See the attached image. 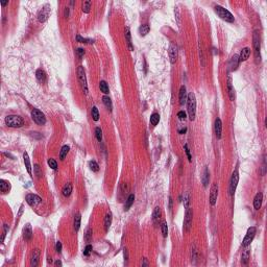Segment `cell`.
<instances>
[{
    "mask_svg": "<svg viewBox=\"0 0 267 267\" xmlns=\"http://www.w3.org/2000/svg\"><path fill=\"white\" fill-rule=\"evenodd\" d=\"M91 114H92L93 120H94V121H98V120H99V112H98V109H97L96 107H93L92 108Z\"/></svg>",
    "mask_w": 267,
    "mask_h": 267,
    "instance_id": "74e56055",
    "label": "cell"
},
{
    "mask_svg": "<svg viewBox=\"0 0 267 267\" xmlns=\"http://www.w3.org/2000/svg\"><path fill=\"white\" fill-rule=\"evenodd\" d=\"M39 259H40V250H39V249H34V252H32V256H31V262H30V265H31V266H34V267L38 266Z\"/></svg>",
    "mask_w": 267,
    "mask_h": 267,
    "instance_id": "ffe728a7",
    "label": "cell"
},
{
    "mask_svg": "<svg viewBox=\"0 0 267 267\" xmlns=\"http://www.w3.org/2000/svg\"><path fill=\"white\" fill-rule=\"evenodd\" d=\"M227 92H229L230 99H231V100H234V99H235V90H234L231 76H229V79H227Z\"/></svg>",
    "mask_w": 267,
    "mask_h": 267,
    "instance_id": "e0dca14e",
    "label": "cell"
},
{
    "mask_svg": "<svg viewBox=\"0 0 267 267\" xmlns=\"http://www.w3.org/2000/svg\"><path fill=\"white\" fill-rule=\"evenodd\" d=\"M102 102L105 103V105L107 107L108 110H110V111H112L113 110V105H112V100L111 98H110L109 96H103L102 97Z\"/></svg>",
    "mask_w": 267,
    "mask_h": 267,
    "instance_id": "d590c367",
    "label": "cell"
},
{
    "mask_svg": "<svg viewBox=\"0 0 267 267\" xmlns=\"http://www.w3.org/2000/svg\"><path fill=\"white\" fill-rule=\"evenodd\" d=\"M23 159H24V164H25L26 167V170L29 174H31V164H30V161L29 158H28V154L27 152H24L23 154Z\"/></svg>",
    "mask_w": 267,
    "mask_h": 267,
    "instance_id": "f1b7e54d",
    "label": "cell"
},
{
    "mask_svg": "<svg viewBox=\"0 0 267 267\" xmlns=\"http://www.w3.org/2000/svg\"><path fill=\"white\" fill-rule=\"evenodd\" d=\"M10 189H11V185H10L9 182H7V181H4V180L0 181V191H1L3 194L9 192Z\"/></svg>",
    "mask_w": 267,
    "mask_h": 267,
    "instance_id": "d4e9b609",
    "label": "cell"
},
{
    "mask_svg": "<svg viewBox=\"0 0 267 267\" xmlns=\"http://www.w3.org/2000/svg\"><path fill=\"white\" fill-rule=\"evenodd\" d=\"M177 47L174 45V44H171L170 47H169V58H170V62L171 64H174L177 60Z\"/></svg>",
    "mask_w": 267,
    "mask_h": 267,
    "instance_id": "4fadbf2b",
    "label": "cell"
},
{
    "mask_svg": "<svg viewBox=\"0 0 267 267\" xmlns=\"http://www.w3.org/2000/svg\"><path fill=\"white\" fill-rule=\"evenodd\" d=\"M183 203H184V207L189 208V205H190V195H189L188 192L184 193V199H183Z\"/></svg>",
    "mask_w": 267,
    "mask_h": 267,
    "instance_id": "f35d334b",
    "label": "cell"
},
{
    "mask_svg": "<svg viewBox=\"0 0 267 267\" xmlns=\"http://www.w3.org/2000/svg\"><path fill=\"white\" fill-rule=\"evenodd\" d=\"M254 48H255V58H256V62L260 63L261 62V54H260V49H261V43H260V34L259 31L254 32Z\"/></svg>",
    "mask_w": 267,
    "mask_h": 267,
    "instance_id": "5b68a950",
    "label": "cell"
},
{
    "mask_svg": "<svg viewBox=\"0 0 267 267\" xmlns=\"http://www.w3.org/2000/svg\"><path fill=\"white\" fill-rule=\"evenodd\" d=\"M239 56L237 54H235L230 61V68H231V70H236L238 68V66H239Z\"/></svg>",
    "mask_w": 267,
    "mask_h": 267,
    "instance_id": "603a6c76",
    "label": "cell"
},
{
    "mask_svg": "<svg viewBox=\"0 0 267 267\" xmlns=\"http://www.w3.org/2000/svg\"><path fill=\"white\" fill-rule=\"evenodd\" d=\"M241 259H242V260H241L242 261V264H244V265L247 264L248 259H249V252H248V250H244L243 254H242Z\"/></svg>",
    "mask_w": 267,
    "mask_h": 267,
    "instance_id": "ab89813d",
    "label": "cell"
},
{
    "mask_svg": "<svg viewBox=\"0 0 267 267\" xmlns=\"http://www.w3.org/2000/svg\"><path fill=\"white\" fill-rule=\"evenodd\" d=\"M214 129H215V135L217 139H220L222 135V122L220 118H217L215 120V124H214Z\"/></svg>",
    "mask_w": 267,
    "mask_h": 267,
    "instance_id": "5bb4252c",
    "label": "cell"
},
{
    "mask_svg": "<svg viewBox=\"0 0 267 267\" xmlns=\"http://www.w3.org/2000/svg\"><path fill=\"white\" fill-rule=\"evenodd\" d=\"M77 78H78L79 85H80L81 89H83V93L88 94V83H87V77H86V72L83 66H79L77 68Z\"/></svg>",
    "mask_w": 267,
    "mask_h": 267,
    "instance_id": "277c9868",
    "label": "cell"
},
{
    "mask_svg": "<svg viewBox=\"0 0 267 267\" xmlns=\"http://www.w3.org/2000/svg\"><path fill=\"white\" fill-rule=\"evenodd\" d=\"M192 219H193L192 209H190V208H187L186 214H185V218H184V229H185V231H186V232L190 231L191 225H192Z\"/></svg>",
    "mask_w": 267,
    "mask_h": 267,
    "instance_id": "ba28073f",
    "label": "cell"
},
{
    "mask_svg": "<svg viewBox=\"0 0 267 267\" xmlns=\"http://www.w3.org/2000/svg\"><path fill=\"white\" fill-rule=\"evenodd\" d=\"M187 110H188L190 120H194L195 115H196V98H195V94L193 92L189 93L188 97H187Z\"/></svg>",
    "mask_w": 267,
    "mask_h": 267,
    "instance_id": "6da1fadb",
    "label": "cell"
},
{
    "mask_svg": "<svg viewBox=\"0 0 267 267\" xmlns=\"http://www.w3.org/2000/svg\"><path fill=\"white\" fill-rule=\"evenodd\" d=\"M69 150H70V147H69L68 145H64V146H63L62 149H61V151H60V159H61V161H64L65 160V158H66L67 154H68Z\"/></svg>",
    "mask_w": 267,
    "mask_h": 267,
    "instance_id": "1f68e13d",
    "label": "cell"
},
{
    "mask_svg": "<svg viewBox=\"0 0 267 267\" xmlns=\"http://www.w3.org/2000/svg\"><path fill=\"white\" fill-rule=\"evenodd\" d=\"M36 76H37V79H38L40 83H45L46 81V78H47V76H46V73L44 70H42V69H38L36 72Z\"/></svg>",
    "mask_w": 267,
    "mask_h": 267,
    "instance_id": "cb8c5ba5",
    "label": "cell"
},
{
    "mask_svg": "<svg viewBox=\"0 0 267 267\" xmlns=\"http://www.w3.org/2000/svg\"><path fill=\"white\" fill-rule=\"evenodd\" d=\"M31 118L38 125H44L46 123L45 115L38 109H34L31 111Z\"/></svg>",
    "mask_w": 267,
    "mask_h": 267,
    "instance_id": "8992f818",
    "label": "cell"
},
{
    "mask_svg": "<svg viewBox=\"0 0 267 267\" xmlns=\"http://www.w3.org/2000/svg\"><path fill=\"white\" fill-rule=\"evenodd\" d=\"M5 124L9 127H22L24 125V120L23 118L18 115H10L5 118Z\"/></svg>",
    "mask_w": 267,
    "mask_h": 267,
    "instance_id": "7a4b0ae2",
    "label": "cell"
},
{
    "mask_svg": "<svg viewBox=\"0 0 267 267\" xmlns=\"http://www.w3.org/2000/svg\"><path fill=\"white\" fill-rule=\"evenodd\" d=\"M214 10H215V13L217 14L222 20H225V21H227V22H230V23H233V22L235 21L233 15H232L227 9H225V7H220V5H216V7H214Z\"/></svg>",
    "mask_w": 267,
    "mask_h": 267,
    "instance_id": "3957f363",
    "label": "cell"
},
{
    "mask_svg": "<svg viewBox=\"0 0 267 267\" xmlns=\"http://www.w3.org/2000/svg\"><path fill=\"white\" fill-rule=\"evenodd\" d=\"M262 201H263V194L261 192L257 193L256 196L254 198V207L256 210H259L262 206Z\"/></svg>",
    "mask_w": 267,
    "mask_h": 267,
    "instance_id": "2e32d148",
    "label": "cell"
},
{
    "mask_svg": "<svg viewBox=\"0 0 267 267\" xmlns=\"http://www.w3.org/2000/svg\"><path fill=\"white\" fill-rule=\"evenodd\" d=\"M85 238H86V240H87L88 242L90 241L91 238H92V230H91V229L88 230L87 233H86V235H85Z\"/></svg>",
    "mask_w": 267,
    "mask_h": 267,
    "instance_id": "f907efd6",
    "label": "cell"
},
{
    "mask_svg": "<svg viewBox=\"0 0 267 267\" xmlns=\"http://www.w3.org/2000/svg\"><path fill=\"white\" fill-rule=\"evenodd\" d=\"M7 231H9V225H4V230H3L2 237H1V242H3V241H4V238H5V235H7Z\"/></svg>",
    "mask_w": 267,
    "mask_h": 267,
    "instance_id": "f5cc1de1",
    "label": "cell"
},
{
    "mask_svg": "<svg viewBox=\"0 0 267 267\" xmlns=\"http://www.w3.org/2000/svg\"><path fill=\"white\" fill-rule=\"evenodd\" d=\"M63 195H64L65 197H69L71 195V193H72V185L70 184V183H68V184H66L64 187H63Z\"/></svg>",
    "mask_w": 267,
    "mask_h": 267,
    "instance_id": "83f0119b",
    "label": "cell"
},
{
    "mask_svg": "<svg viewBox=\"0 0 267 267\" xmlns=\"http://www.w3.org/2000/svg\"><path fill=\"white\" fill-rule=\"evenodd\" d=\"M149 122H150V124H151L152 126H156L157 124L160 122V115H159L158 113H154L151 116H150Z\"/></svg>",
    "mask_w": 267,
    "mask_h": 267,
    "instance_id": "d6a6232c",
    "label": "cell"
},
{
    "mask_svg": "<svg viewBox=\"0 0 267 267\" xmlns=\"http://www.w3.org/2000/svg\"><path fill=\"white\" fill-rule=\"evenodd\" d=\"M32 237V230L30 225H26L25 227L23 229V238L26 241H29Z\"/></svg>",
    "mask_w": 267,
    "mask_h": 267,
    "instance_id": "ac0fdd59",
    "label": "cell"
},
{
    "mask_svg": "<svg viewBox=\"0 0 267 267\" xmlns=\"http://www.w3.org/2000/svg\"><path fill=\"white\" fill-rule=\"evenodd\" d=\"M75 53H76V56L79 59V60H81V59L83 58V56H85V50L83 49V48H77L76 50H75Z\"/></svg>",
    "mask_w": 267,
    "mask_h": 267,
    "instance_id": "7bdbcfd3",
    "label": "cell"
},
{
    "mask_svg": "<svg viewBox=\"0 0 267 267\" xmlns=\"http://www.w3.org/2000/svg\"><path fill=\"white\" fill-rule=\"evenodd\" d=\"M124 32H125V39H126V42H127L128 47H129L130 51H132V50H134V46H132V39H130L129 28H128V27H125V30H124Z\"/></svg>",
    "mask_w": 267,
    "mask_h": 267,
    "instance_id": "4dcf8cb0",
    "label": "cell"
},
{
    "mask_svg": "<svg viewBox=\"0 0 267 267\" xmlns=\"http://www.w3.org/2000/svg\"><path fill=\"white\" fill-rule=\"evenodd\" d=\"M187 91H186V87L185 86H182L180 89V94H178V99H180V105H183L187 102Z\"/></svg>",
    "mask_w": 267,
    "mask_h": 267,
    "instance_id": "9a60e30c",
    "label": "cell"
},
{
    "mask_svg": "<svg viewBox=\"0 0 267 267\" xmlns=\"http://www.w3.org/2000/svg\"><path fill=\"white\" fill-rule=\"evenodd\" d=\"M187 132V128L185 127V128H183L182 130H180V134H185V132Z\"/></svg>",
    "mask_w": 267,
    "mask_h": 267,
    "instance_id": "6f0895ef",
    "label": "cell"
},
{
    "mask_svg": "<svg viewBox=\"0 0 267 267\" xmlns=\"http://www.w3.org/2000/svg\"><path fill=\"white\" fill-rule=\"evenodd\" d=\"M149 30H150V27H149V25H148V24H143V25H141V26H140V28H139L140 34H141V36H143V37L146 36V34L149 32Z\"/></svg>",
    "mask_w": 267,
    "mask_h": 267,
    "instance_id": "e575fe53",
    "label": "cell"
},
{
    "mask_svg": "<svg viewBox=\"0 0 267 267\" xmlns=\"http://www.w3.org/2000/svg\"><path fill=\"white\" fill-rule=\"evenodd\" d=\"M134 201H135V195H134V194H129V196H128L127 199L125 200L124 210H125V211H128V210H129V208L132 206V203H134Z\"/></svg>",
    "mask_w": 267,
    "mask_h": 267,
    "instance_id": "4316f807",
    "label": "cell"
},
{
    "mask_svg": "<svg viewBox=\"0 0 267 267\" xmlns=\"http://www.w3.org/2000/svg\"><path fill=\"white\" fill-rule=\"evenodd\" d=\"M238 182H239V172H238V168L235 169L231 177V182H230V194L233 195L237 188Z\"/></svg>",
    "mask_w": 267,
    "mask_h": 267,
    "instance_id": "9c48e42d",
    "label": "cell"
},
{
    "mask_svg": "<svg viewBox=\"0 0 267 267\" xmlns=\"http://www.w3.org/2000/svg\"><path fill=\"white\" fill-rule=\"evenodd\" d=\"M48 165H49L53 170H56V169L58 168V163H56V161L54 160V159H49V160H48Z\"/></svg>",
    "mask_w": 267,
    "mask_h": 267,
    "instance_id": "f6af8a7d",
    "label": "cell"
},
{
    "mask_svg": "<svg viewBox=\"0 0 267 267\" xmlns=\"http://www.w3.org/2000/svg\"><path fill=\"white\" fill-rule=\"evenodd\" d=\"M250 56V49L248 47H245L241 50V53L239 56V62H245Z\"/></svg>",
    "mask_w": 267,
    "mask_h": 267,
    "instance_id": "d6986e66",
    "label": "cell"
},
{
    "mask_svg": "<svg viewBox=\"0 0 267 267\" xmlns=\"http://www.w3.org/2000/svg\"><path fill=\"white\" fill-rule=\"evenodd\" d=\"M34 173H36L37 176L41 177V175H42V171H41V169H40V167H39V165H34Z\"/></svg>",
    "mask_w": 267,
    "mask_h": 267,
    "instance_id": "681fc988",
    "label": "cell"
},
{
    "mask_svg": "<svg viewBox=\"0 0 267 267\" xmlns=\"http://www.w3.org/2000/svg\"><path fill=\"white\" fill-rule=\"evenodd\" d=\"M90 168H91V170L94 171V172H97V171L99 170V166H98V164L96 163V161H94V160L91 161L90 162Z\"/></svg>",
    "mask_w": 267,
    "mask_h": 267,
    "instance_id": "b9f144b4",
    "label": "cell"
},
{
    "mask_svg": "<svg viewBox=\"0 0 267 267\" xmlns=\"http://www.w3.org/2000/svg\"><path fill=\"white\" fill-rule=\"evenodd\" d=\"M112 220H113V215H112L111 212H109V213L105 215V221H103V225H105V232L109 231L110 227H111V225H112Z\"/></svg>",
    "mask_w": 267,
    "mask_h": 267,
    "instance_id": "44dd1931",
    "label": "cell"
},
{
    "mask_svg": "<svg viewBox=\"0 0 267 267\" xmlns=\"http://www.w3.org/2000/svg\"><path fill=\"white\" fill-rule=\"evenodd\" d=\"M99 88H100V91L103 93V94H109V92H110L109 86H108V83H105V80H101L100 83H99Z\"/></svg>",
    "mask_w": 267,
    "mask_h": 267,
    "instance_id": "836d02e7",
    "label": "cell"
},
{
    "mask_svg": "<svg viewBox=\"0 0 267 267\" xmlns=\"http://www.w3.org/2000/svg\"><path fill=\"white\" fill-rule=\"evenodd\" d=\"M91 5H92V2H91V1H89V0L85 1V2L83 3V13H86V14L89 13V12H90V9H91Z\"/></svg>",
    "mask_w": 267,
    "mask_h": 267,
    "instance_id": "8d00e7d4",
    "label": "cell"
},
{
    "mask_svg": "<svg viewBox=\"0 0 267 267\" xmlns=\"http://www.w3.org/2000/svg\"><path fill=\"white\" fill-rule=\"evenodd\" d=\"M152 219H154V223H159L161 219V209L160 207H157L154 209V213H152Z\"/></svg>",
    "mask_w": 267,
    "mask_h": 267,
    "instance_id": "f546056e",
    "label": "cell"
},
{
    "mask_svg": "<svg viewBox=\"0 0 267 267\" xmlns=\"http://www.w3.org/2000/svg\"><path fill=\"white\" fill-rule=\"evenodd\" d=\"M76 40H77V42H79V43H93V41L88 40V39H85V38H81L79 34L76 36Z\"/></svg>",
    "mask_w": 267,
    "mask_h": 267,
    "instance_id": "bcb514c9",
    "label": "cell"
},
{
    "mask_svg": "<svg viewBox=\"0 0 267 267\" xmlns=\"http://www.w3.org/2000/svg\"><path fill=\"white\" fill-rule=\"evenodd\" d=\"M161 230H162V234L164 237H167L168 235V227H167V223L166 222H162V225H161Z\"/></svg>",
    "mask_w": 267,
    "mask_h": 267,
    "instance_id": "60d3db41",
    "label": "cell"
},
{
    "mask_svg": "<svg viewBox=\"0 0 267 267\" xmlns=\"http://www.w3.org/2000/svg\"><path fill=\"white\" fill-rule=\"evenodd\" d=\"M218 196V186L217 184H213L211 187V191H210V203L212 206H215L216 200H217Z\"/></svg>",
    "mask_w": 267,
    "mask_h": 267,
    "instance_id": "7c38bea8",
    "label": "cell"
},
{
    "mask_svg": "<svg viewBox=\"0 0 267 267\" xmlns=\"http://www.w3.org/2000/svg\"><path fill=\"white\" fill-rule=\"evenodd\" d=\"M184 148H185V151H186V154H187V157H188V161H189V162H191V161H192V157H191V154H190V149H189L188 145H187V144H185Z\"/></svg>",
    "mask_w": 267,
    "mask_h": 267,
    "instance_id": "c3c4849f",
    "label": "cell"
},
{
    "mask_svg": "<svg viewBox=\"0 0 267 267\" xmlns=\"http://www.w3.org/2000/svg\"><path fill=\"white\" fill-rule=\"evenodd\" d=\"M50 13H51V11H50V7L48 4L45 5V7H43V9L40 11V13H39L38 20L41 22V23L47 21V19H48V17H49Z\"/></svg>",
    "mask_w": 267,
    "mask_h": 267,
    "instance_id": "30bf717a",
    "label": "cell"
},
{
    "mask_svg": "<svg viewBox=\"0 0 267 267\" xmlns=\"http://www.w3.org/2000/svg\"><path fill=\"white\" fill-rule=\"evenodd\" d=\"M56 266H62V262L58 260V261H56Z\"/></svg>",
    "mask_w": 267,
    "mask_h": 267,
    "instance_id": "9f6ffc18",
    "label": "cell"
},
{
    "mask_svg": "<svg viewBox=\"0 0 267 267\" xmlns=\"http://www.w3.org/2000/svg\"><path fill=\"white\" fill-rule=\"evenodd\" d=\"M256 233H257V229L255 227H250L249 229L247 230V233H246L245 237H244V239H243V242H242V245H243L244 247H246V246H248L250 243H252L255 236H256Z\"/></svg>",
    "mask_w": 267,
    "mask_h": 267,
    "instance_id": "52a82bcc",
    "label": "cell"
},
{
    "mask_svg": "<svg viewBox=\"0 0 267 267\" xmlns=\"http://www.w3.org/2000/svg\"><path fill=\"white\" fill-rule=\"evenodd\" d=\"M26 201L31 207H36L37 205L42 203V198L36 194H27L26 195Z\"/></svg>",
    "mask_w": 267,
    "mask_h": 267,
    "instance_id": "8fae6325",
    "label": "cell"
},
{
    "mask_svg": "<svg viewBox=\"0 0 267 267\" xmlns=\"http://www.w3.org/2000/svg\"><path fill=\"white\" fill-rule=\"evenodd\" d=\"M7 3H9V1H2V2H1V4H2V7H5Z\"/></svg>",
    "mask_w": 267,
    "mask_h": 267,
    "instance_id": "680465c9",
    "label": "cell"
},
{
    "mask_svg": "<svg viewBox=\"0 0 267 267\" xmlns=\"http://www.w3.org/2000/svg\"><path fill=\"white\" fill-rule=\"evenodd\" d=\"M80 221H81V215H80V213L77 212V213L74 215V219H73V227H74V230L76 232L79 230V227H80Z\"/></svg>",
    "mask_w": 267,
    "mask_h": 267,
    "instance_id": "484cf974",
    "label": "cell"
},
{
    "mask_svg": "<svg viewBox=\"0 0 267 267\" xmlns=\"http://www.w3.org/2000/svg\"><path fill=\"white\" fill-rule=\"evenodd\" d=\"M69 16V7H66V9H65V17H68Z\"/></svg>",
    "mask_w": 267,
    "mask_h": 267,
    "instance_id": "11a10c76",
    "label": "cell"
},
{
    "mask_svg": "<svg viewBox=\"0 0 267 267\" xmlns=\"http://www.w3.org/2000/svg\"><path fill=\"white\" fill-rule=\"evenodd\" d=\"M95 134H96L97 140L100 142L101 139H102V130H101V128L100 127H96V129H95Z\"/></svg>",
    "mask_w": 267,
    "mask_h": 267,
    "instance_id": "ee69618b",
    "label": "cell"
},
{
    "mask_svg": "<svg viewBox=\"0 0 267 267\" xmlns=\"http://www.w3.org/2000/svg\"><path fill=\"white\" fill-rule=\"evenodd\" d=\"M177 117H178V119H181V120H185L186 119V113H185L184 111H180L178 113H177Z\"/></svg>",
    "mask_w": 267,
    "mask_h": 267,
    "instance_id": "816d5d0a",
    "label": "cell"
},
{
    "mask_svg": "<svg viewBox=\"0 0 267 267\" xmlns=\"http://www.w3.org/2000/svg\"><path fill=\"white\" fill-rule=\"evenodd\" d=\"M56 252H59V254H60V252H62V243H61L60 241H58V242H56Z\"/></svg>",
    "mask_w": 267,
    "mask_h": 267,
    "instance_id": "db71d44e",
    "label": "cell"
},
{
    "mask_svg": "<svg viewBox=\"0 0 267 267\" xmlns=\"http://www.w3.org/2000/svg\"><path fill=\"white\" fill-rule=\"evenodd\" d=\"M91 252H92V245H91V244H88V245L86 246L85 250H83V255H85V256H89Z\"/></svg>",
    "mask_w": 267,
    "mask_h": 267,
    "instance_id": "7dc6e473",
    "label": "cell"
},
{
    "mask_svg": "<svg viewBox=\"0 0 267 267\" xmlns=\"http://www.w3.org/2000/svg\"><path fill=\"white\" fill-rule=\"evenodd\" d=\"M209 181H210V171H209V168L206 167L205 171H203V178H201V182H203V185L205 188H207L208 187Z\"/></svg>",
    "mask_w": 267,
    "mask_h": 267,
    "instance_id": "7402d4cb",
    "label": "cell"
}]
</instances>
